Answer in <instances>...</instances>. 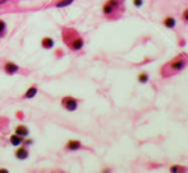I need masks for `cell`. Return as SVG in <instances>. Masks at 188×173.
<instances>
[{
    "label": "cell",
    "mask_w": 188,
    "mask_h": 173,
    "mask_svg": "<svg viewBox=\"0 0 188 173\" xmlns=\"http://www.w3.org/2000/svg\"><path fill=\"white\" fill-rule=\"evenodd\" d=\"M4 2H6V0H2V2H0V4H3Z\"/></svg>",
    "instance_id": "44dd1931"
},
{
    "label": "cell",
    "mask_w": 188,
    "mask_h": 173,
    "mask_svg": "<svg viewBox=\"0 0 188 173\" xmlns=\"http://www.w3.org/2000/svg\"><path fill=\"white\" fill-rule=\"evenodd\" d=\"M14 155H15V158L17 159H19V160H24V159H27L30 157V152L27 149V146H19V148H17V150L14 152Z\"/></svg>",
    "instance_id": "8992f818"
},
{
    "label": "cell",
    "mask_w": 188,
    "mask_h": 173,
    "mask_svg": "<svg viewBox=\"0 0 188 173\" xmlns=\"http://www.w3.org/2000/svg\"><path fill=\"white\" fill-rule=\"evenodd\" d=\"M169 171L170 172H179V171H182V168H181V166H172L169 168Z\"/></svg>",
    "instance_id": "d6986e66"
},
{
    "label": "cell",
    "mask_w": 188,
    "mask_h": 173,
    "mask_svg": "<svg viewBox=\"0 0 188 173\" xmlns=\"http://www.w3.org/2000/svg\"><path fill=\"white\" fill-rule=\"evenodd\" d=\"M168 65H169V67L172 69L173 71H181V70H183V69L187 66V60L183 56H178L177 59L172 60V61H170Z\"/></svg>",
    "instance_id": "277c9868"
},
{
    "label": "cell",
    "mask_w": 188,
    "mask_h": 173,
    "mask_svg": "<svg viewBox=\"0 0 188 173\" xmlns=\"http://www.w3.org/2000/svg\"><path fill=\"white\" fill-rule=\"evenodd\" d=\"M63 40L65 42V45L72 51H80L84 46L83 38L74 29H71V28H67L63 31Z\"/></svg>",
    "instance_id": "6da1fadb"
},
{
    "label": "cell",
    "mask_w": 188,
    "mask_h": 173,
    "mask_svg": "<svg viewBox=\"0 0 188 173\" xmlns=\"http://www.w3.org/2000/svg\"><path fill=\"white\" fill-rule=\"evenodd\" d=\"M121 6H122V0H108L102 5V14L109 17V15L114 14Z\"/></svg>",
    "instance_id": "7a4b0ae2"
},
{
    "label": "cell",
    "mask_w": 188,
    "mask_h": 173,
    "mask_svg": "<svg viewBox=\"0 0 188 173\" xmlns=\"http://www.w3.org/2000/svg\"><path fill=\"white\" fill-rule=\"evenodd\" d=\"M23 139H24V137H22V136H19V135H17V134H13V135H10V137H9V141H10V144H12L13 146H19V145L23 143Z\"/></svg>",
    "instance_id": "7c38bea8"
},
{
    "label": "cell",
    "mask_w": 188,
    "mask_h": 173,
    "mask_svg": "<svg viewBox=\"0 0 188 173\" xmlns=\"http://www.w3.org/2000/svg\"><path fill=\"white\" fill-rule=\"evenodd\" d=\"M14 134L19 135L22 137H27L30 135V129L26 126V125H17L15 130H14Z\"/></svg>",
    "instance_id": "9c48e42d"
},
{
    "label": "cell",
    "mask_w": 188,
    "mask_h": 173,
    "mask_svg": "<svg viewBox=\"0 0 188 173\" xmlns=\"http://www.w3.org/2000/svg\"><path fill=\"white\" fill-rule=\"evenodd\" d=\"M81 148H82V143L80 140H69L65 144V149L67 150L76 152V150H80Z\"/></svg>",
    "instance_id": "30bf717a"
},
{
    "label": "cell",
    "mask_w": 188,
    "mask_h": 173,
    "mask_svg": "<svg viewBox=\"0 0 188 173\" xmlns=\"http://www.w3.org/2000/svg\"><path fill=\"white\" fill-rule=\"evenodd\" d=\"M163 25L168 29H174L177 27V19L173 15H168L163 19Z\"/></svg>",
    "instance_id": "52a82bcc"
},
{
    "label": "cell",
    "mask_w": 188,
    "mask_h": 173,
    "mask_svg": "<svg viewBox=\"0 0 188 173\" xmlns=\"http://www.w3.org/2000/svg\"><path fill=\"white\" fill-rule=\"evenodd\" d=\"M137 80H138L140 84H147L149 80H150V75L147 73H145V71L143 73H140L137 75Z\"/></svg>",
    "instance_id": "4fadbf2b"
},
{
    "label": "cell",
    "mask_w": 188,
    "mask_h": 173,
    "mask_svg": "<svg viewBox=\"0 0 188 173\" xmlns=\"http://www.w3.org/2000/svg\"><path fill=\"white\" fill-rule=\"evenodd\" d=\"M132 4L136 6V8H141L143 5V0H132Z\"/></svg>",
    "instance_id": "2e32d148"
},
{
    "label": "cell",
    "mask_w": 188,
    "mask_h": 173,
    "mask_svg": "<svg viewBox=\"0 0 188 173\" xmlns=\"http://www.w3.org/2000/svg\"><path fill=\"white\" fill-rule=\"evenodd\" d=\"M78 103H80L78 99H76L72 96H67V97H64L62 99V106L69 112H73V111H76L77 108H78Z\"/></svg>",
    "instance_id": "3957f363"
},
{
    "label": "cell",
    "mask_w": 188,
    "mask_h": 173,
    "mask_svg": "<svg viewBox=\"0 0 188 173\" xmlns=\"http://www.w3.org/2000/svg\"><path fill=\"white\" fill-rule=\"evenodd\" d=\"M182 18H183V21H184V22H187V23H188V8H187V9H184V10H183V13H182Z\"/></svg>",
    "instance_id": "ac0fdd59"
},
{
    "label": "cell",
    "mask_w": 188,
    "mask_h": 173,
    "mask_svg": "<svg viewBox=\"0 0 188 173\" xmlns=\"http://www.w3.org/2000/svg\"><path fill=\"white\" fill-rule=\"evenodd\" d=\"M19 65L18 64H15V63H12V61H6L3 66V70L6 75H14L19 71Z\"/></svg>",
    "instance_id": "5b68a950"
},
{
    "label": "cell",
    "mask_w": 188,
    "mask_h": 173,
    "mask_svg": "<svg viewBox=\"0 0 188 173\" xmlns=\"http://www.w3.org/2000/svg\"><path fill=\"white\" fill-rule=\"evenodd\" d=\"M5 33H6V23L3 19H0V38H3Z\"/></svg>",
    "instance_id": "9a60e30c"
},
{
    "label": "cell",
    "mask_w": 188,
    "mask_h": 173,
    "mask_svg": "<svg viewBox=\"0 0 188 173\" xmlns=\"http://www.w3.org/2000/svg\"><path fill=\"white\" fill-rule=\"evenodd\" d=\"M41 46L44 48H46V50L53 48L54 47V40L51 37H44L41 40Z\"/></svg>",
    "instance_id": "8fae6325"
},
{
    "label": "cell",
    "mask_w": 188,
    "mask_h": 173,
    "mask_svg": "<svg viewBox=\"0 0 188 173\" xmlns=\"http://www.w3.org/2000/svg\"><path fill=\"white\" fill-rule=\"evenodd\" d=\"M0 173H8V169H0Z\"/></svg>",
    "instance_id": "ffe728a7"
},
{
    "label": "cell",
    "mask_w": 188,
    "mask_h": 173,
    "mask_svg": "<svg viewBox=\"0 0 188 173\" xmlns=\"http://www.w3.org/2000/svg\"><path fill=\"white\" fill-rule=\"evenodd\" d=\"M73 2H74V0H59V2L55 4V6L56 8H65L68 5L73 4Z\"/></svg>",
    "instance_id": "5bb4252c"
},
{
    "label": "cell",
    "mask_w": 188,
    "mask_h": 173,
    "mask_svg": "<svg viewBox=\"0 0 188 173\" xmlns=\"http://www.w3.org/2000/svg\"><path fill=\"white\" fill-rule=\"evenodd\" d=\"M37 92H39V88L36 85H31L30 88L24 92L23 94V98L24 99H32V98H35L37 96Z\"/></svg>",
    "instance_id": "ba28073f"
},
{
    "label": "cell",
    "mask_w": 188,
    "mask_h": 173,
    "mask_svg": "<svg viewBox=\"0 0 188 173\" xmlns=\"http://www.w3.org/2000/svg\"><path fill=\"white\" fill-rule=\"evenodd\" d=\"M22 144H23L24 146H30V145H32V144H33V140H32V139H27V137H24Z\"/></svg>",
    "instance_id": "e0dca14e"
}]
</instances>
